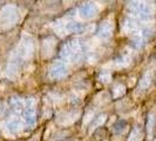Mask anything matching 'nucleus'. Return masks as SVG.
Segmentation results:
<instances>
[{
    "mask_svg": "<svg viewBox=\"0 0 156 141\" xmlns=\"http://www.w3.org/2000/svg\"><path fill=\"white\" fill-rule=\"evenodd\" d=\"M60 56L62 58L63 60L66 61H70V63H74V56H73V52L70 49V47L68 46V44H65L61 49H60Z\"/></svg>",
    "mask_w": 156,
    "mask_h": 141,
    "instance_id": "14",
    "label": "nucleus"
},
{
    "mask_svg": "<svg viewBox=\"0 0 156 141\" xmlns=\"http://www.w3.org/2000/svg\"><path fill=\"white\" fill-rule=\"evenodd\" d=\"M68 73V68L61 61H55L49 68V77L52 79H61Z\"/></svg>",
    "mask_w": 156,
    "mask_h": 141,
    "instance_id": "7",
    "label": "nucleus"
},
{
    "mask_svg": "<svg viewBox=\"0 0 156 141\" xmlns=\"http://www.w3.org/2000/svg\"><path fill=\"white\" fill-rule=\"evenodd\" d=\"M105 121H106V115H105V114H100V115L95 117L93 120H92V124H90V131H93L96 127L101 126Z\"/></svg>",
    "mask_w": 156,
    "mask_h": 141,
    "instance_id": "19",
    "label": "nucleus"
},
{
    "mask_svg": "<svg viewBox=\"0 0 156 141\" xmlns=\"http://www.w3.org/2000/svg\"><path fill=\"white\" fill-rule=\"evenodd\" d=\"M127 9L133 16H137L141 20H149L153 16L151 7L146 0H128Z\"/></svg>",
    "mask_w": 156,
    "mask_h": 141,
    "instance_id": "1",
    "label": "nucleus"
},
{
    "mask_svg": "<svg viewBox=\"0 0 156 141\" xmlns=\"http://www.w3.org/2000/svg\"><path fill=\"white\" fill-rule=\"evenodd\" d=\"M100 80H101L102 82H109L110 74L109 73H102L101 75H100Z\"/></svg>",
    "mask_w": 156,
    "mask_h": 141,
    "instance_id": "24",
    "label": "nucleus"
},
{
    "mask_svg": "<svg viewBox=\"0 0 156 141\" xmlns=\"http://www.w3.org/2000/svg\"><path fill=\"white\" fill-rule=\"evenodd\" d=\"M142 131L140 127H135L130 132V135L128 138V141H142Z\"/></svg>",
    "mask_w": 156,
    "mask_h": 141,
    "instance_id": "18",
    "label": "nucleus"
},
{
    "mask_svg": "<svg viewBox=\"0 0 156 141\" xmlns=\"http://www.w3.org/2000/svg\"><path fill=\"white\" fill-rule=\"evenodd\" d=\"M4 1H5V0H0V5H2V4H4Z\"/></svg>",
    "mask_w": 156,
    "mask_h": 141,
    "instance_id": "26",
    "label": "nucleus"
},
{
    "mask_svg": "<svg viewBox=\"0 0 156 141\" xmlns=\"http://www.w3.org/2000/svg\"><path fill=\"white\" fill-rule=\"evenodd\" d=\"M79 117V112H69V113H65L62 117L59 118V122L61 125H68V124H72L73 121L76 120V118Z\"/></svg>",
    "mask_w": 156,
    "mask_h": 141,
    "instance_id": "13",
    "label": "nucleus"
},
{
    "mask_svg": "<svg viewBox=\"0 0 156 141\" xmlns=\"http://www.w3.org/2000/svg\"><path fill=\"white\" fill-rule=\"evenodd\" d=\"M125 92H126L125 86H122V85H116V86L114 87V89H113V95H114V98H119V96L123 95Z\"/></svg>",
    "mask_w": 156,
    "mask_h": 141,
    "instance_id": "21",
    "label": "nucleus"
},
{
    "mask_svg": "<svg viewBox=\"0 0 156 141\" xmlns=\"http://www.w3.org/2000/svg\"><path fill=\"white\" fill-rule=\"evenodd\" d=\"M5 126H6L7 133L16 134L21 131V128H23V122H21V120H19V119H13V120H9Z\"/></svg>",
    "mask_w": 156,
    "mask_h": 141,
    "instance_id": "12",
    "label": "nucleus"
},
{
    "mask_svg": "<svg viewBox=\"0 0 156 141\" xmlns=\"http://www.w3.org/2000/svg\"><path fill=\"white\" fill-rule=\"evenodd\" d=\"M113 33V23L110 20H105L100 24L98 31H96V35L100 39H108L110 38Z\"/></svg>",
    "mask_w": 156,
    "mask_h": 141,
    "instance_id": "8",
    "label": "nucleus"
},
{
    "mask_svg": "<svg viewBox=\"0 0 156 141\" xmlns=\"http://www.w3.org/2000/svg\"><path fill=\"white\" fill-rule=\"evenodd\" d=\"M122 30L128 34H135L139 30L137 20L132 18V16H127L122 23Z\"/></svg>",
    "mask_w": 156,
    "mask_h": 141,
    "instance_id": "10",
    "label": "nucleus"
},
{
    "mask_svg": "<svg viewBox=\"0 0 156 141\" xmlns=\"http://www.w3.org/2000/svg\"><path fill=\"white\" fill-rule=\"evenodd\" d=\"M21 56L19 54H16V56H13L7 63V68H6V74L9 78L14 79L18 75L19 70H20V66H21Z\"/></svg>",
    "mask_w": 156,
    "mask_h": 141,
    "instance_id": "6",
    "label": "nucleus"
},
{
    "mask_svg": "<svg viewBox=\"0 0 156 141\" xmlns=\"http://www.w3.org/2000/svg\"><path fill=\"white\" fill-rule=\"evenodd\" d=\"M7 105H8V107H9V110H12V112H14V113L21 112V110H23V107H25L23 100H21L19 96H11V98L8 99Z\"/></svg>",
    "mask_w": 156,
    "mask_h": 141,
    "instance_id": "11",
    "label": "nucleus"
},
{
    "mask_svg": "<svg viewBox=\"0 0 156 141\" xmlns=\"http://www.w3.org/2000/svg\"><path fill=\"white\" fill-rule=\"evenodd\" d=\"M141 35L143 37V39L144 40H148L149 38L153 35V30H151V28H149V27H146V28H143V30H142Z\"/></svg>",
    "mask_w": 156,
    "mask_h": 141,
    "instance_id": "23",
    "label": "nucleus"
},
{
    "mask_svg": "<svg viewBox=\"0 0 156 141\" xmlns=\"http://www.w3.org/2000/svg\"><path fill=\"white\" fill-rule=\"evenodd\" d=\"M99 13V6L94 1H86L83 2L78 9V14L83 20H89Z\"/></svg>",
    "mask_w": 156,
    "mask_h": 141,
    "instance_id": "4",
    "label": "nucleus"
},
{
    "mask_svg": "<svg viewBox=\"0 0 156 141\" xmlns=\"http://www.w3.org/2000/svg\"><path fill=\"white\" fill-rule=\"evenodd\" d=\"M126 128H127V122L123 121V120H122V121H119V122H116V124L114 125V131L119 134L123 133L126 131Z\"/></svg>",
    "mask_w": 156,
    "mask_h": 141,
    "instance_id": "20",
    "label": "nucleus"
},
{
    "mask_svg": "<svg viewBox=\"0 0 156 141\" xmlns=\"http://www.w3.org/2000/svg\"><path fill=\"white\" fill-rule=\"evenodd\" d=\"M103 1H109V0H103Z\"/></svg>",
    "mask_w": 156,
    "mask_h": 141,
    "instance_id": "27",
    "label": "nucleus"
},
{
    "mask_svg": "<svg viewBox=\"0 0 156 141\" xmlns=\"http://www.w3.org/2000/svg\"><path fill=\"white\" fill-rule=\"evenodd\" d=\"M116 63H119L120 66H127L128 63H130V58H129L128 55H121L116 60Z\"/></svg>",
    "mask_w": 156,
    "mask_h": 141,
    "instance_id": "22",
    "label": "nucleus"
},
{
    "mask_svg": "<svg viewBox=\"0 0 156 141\" xmlns=\"http://www.w3.org/2000/svg\"><path fill=\"white\" fill-rule=\"evenodd\" d=\"M156 127V115L155 113H150L147 119V132L149 135H151Z\"/></svg>",
    "mask_w": 156,
    "mask_h": 141,
    "instance_id": "16",
    "label": "nucleus"
},
{
    "mask_svg": "<svg viewBox=\"0 0 156 141\" xmlns=\"http://www.w3.org/2000/svg\"><path fill=\"white\" fill-rule=\"evenodd\" d=\"M60 31L65 33H81L85 31V26L78 21H68L61 25Z\"/></svg>",
    "mask_w": 156,
    "mask_h": 141,
    "instance_id": "9",
    "label": "nucleus"
},
{
    "mask_svg": "<svg viewBox=\"0 0 156 141\" xmlns=\"http://www.w3.org/2000/svg\"><path fill=\"white\" fill-rule=\"evenodd\" d=\"M18 54L21 58H31L34 54V42L28 35H25L18 47Z\"/></svg>",
    "mask_w": 156,
    "mask_h": 141,
    "instance_id": "5",
    "label": "nucleus"
},
{
    "mask_svg": "<svg viewBox=\"0 0 156 141\" xmlns=\"http://www.w3.org/2000/svg\"><path fill=\"white\" fill-rule=\"evenodd\" d=\"M6 110H7V108L5 107V105H4V103H0V115L5 114V113H6Z\"/></svg>",
    "mask_w": 156,
    "mask_h": 141,
    "instance_id": "25",
    "label": "nucleus"
},
{
    "mask_svg": "<svg viewBox=\"0 0 156 141\" xmlns=\"http://www.w3.org/2000/svg\"><path fill=\"white\" fill-rule=\"evenodd\" d=\"M23 120L26 125L33 127L37 122V115H35V101L33 98H28L26 100V105L23 107Z\"/></svg>",
    "mask_w": 156,
    "mask_h": 141,
    "instance_id": "3",
    "label": "nucleus"
},
{
    "mask_svg": "<svg viewBox=\"0 0 156 141\" xmlns=\"http://www.w3.org/2000/svg\"><path fill=\"white\" fill-rule=\"evenodd\" d=\"M144 41L146 40L143 39V37L141 34H135L133 37V39H132V41H130V45L135 49H139V48H141L144 45Z\"/></svg>",
    "mask_w": 156,
    "mask_h": 141,
    "instance_id": "17",
    "label": "nucleus"
},
{
    "mask_svg": "<svg viewBox=\"0 0 156 141\" xmlns=\"http://www.w3.org/2000/svg\"><path fill=\"white\" fill-rule=\"evenodd\" d=\"M151 80H153V77H151V72L148 70V72H146L144 74H143V77L141 78L140 80V87L142 89H146V88H148L150 86V84H151Z\"/></svg>",
    "mask_w": 156,
    "mask_h": 141,
    "instance_id": "15",
    "label": "nucleus"
},
{
    "mask_svg": "<svg viewBox=\"0 0 156 141\" xmlns=\"http://www.w3.org/2000/svg\"><path fill=\"white\" fill-rule=\"evenodd\" d=\"M19 18L18 8L14 5H6L0 11V26L4 28H9L14 26Z\"/></svg>",
    "mask_w": 156,
    "mask_h": 141,
    "instance_id": "2",
    "label": "nucleus"
}]
</instances>
